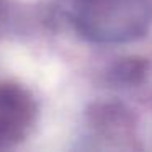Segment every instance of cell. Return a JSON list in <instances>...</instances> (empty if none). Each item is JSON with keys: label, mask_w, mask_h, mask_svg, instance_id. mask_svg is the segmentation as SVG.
I'll return each instance as SVG.
<instances>
[{"label": "cell", "mask_w": 152, "mask_h": 152, "mask_svg": "<svg viewBox=\"0 0 152 152\" xmlns=\"http://www.w3.org/2000/svg\"><path fill=\"white\" fill-rule=\"evenodd\" d=\"M145 64L141 59H126L115 67V77L119 82L136 83L144 77Z\"/></svg>", "instance_id": "cell-2"}, {"label": "cell", "mask_w": 152, "mask_h": 152, "mask_svg": "<svg viewBox=\"0 0 152 152\" xmlns=\"http://www.w3.org/2000/svg\"><path fill=\"white\" fill-rule=\"evenodd\" d=\"M30 119V100L17 87H0V144L17 141Z\"/></svg>", "instance_id": "cell-1"}]
</instances>
